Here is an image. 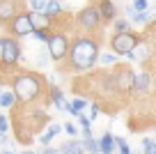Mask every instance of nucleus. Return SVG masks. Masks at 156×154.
Wrapping results in <instances>:
<instances>
[{"mask_svg": "<svg viewBox=\"0 0 156 154\" xmlns=\"http://www.w3.org/2000/svg\"><path fill=\"white\" fill-rule=\"evenodd\" d=\"M69 58H71V67L78 72L92 69L94 62L99 60V46L94 39L90 37H80L73 44H69Z\"/></svg>", "mask_w": 156, "mask_h": 154, "instance_id": "f257e3e1", "label": "nucleus"}, {"mask_svg": "<svg viewBox=\"0 0 156 154\" xmlns=\"http://www.w3.org/2000/svg\"><path fill=\"white\" fill-rule=\"evenodd\" d=\"M39 90H41V81L34 74H21V76L14 78V97L16 101H32L37 99Z\"/></svg>", "mask_w": 156, "mask_h": 154, "instance_id": "f03ea898", "label": "nucleus"}, {"mask_svg": "<svg viewBox=\"0 0 156 154\" xmlns=\"http://www.w3.org/2000/svg\"><path fill=\"white\" fill-rule=\"evenodd\" d=\"M0 60H2V64H7V67H14L21 60V44H19L16 37L2 39V44H0Z\"/></svg>", "mask_w": 156, "mask_h": 154, "instance_id": "7ed1b4c3", "label": "nucleus"}, {"mask_svg": "<svg viewBox=\"0 0 156 154\" xmlns=\"http://www.w3.org/2000/svg\"><path fill=\"white\" fill-rule=\"evenodd\" d=\"M138 42H140L138 35H133V32H119V35L112 37L110 46H112V51H115V55H129V53H131V48L136 46Z\"/></svg>", "mask_w": 156, "mask_h": 154, "instance_id": "20e7f679", "label": "nucleus"}, {"mask_svg": "<svg viewBox=\"0 0 156 154\" xmlns=\"http://www.w3.org/2000/svg\"><path fill=\"white\" fill-rule=\"evenodd\" d=\"M46 46H48V55H51V60H62V58H67V53H69V39L64 37V35H51L48 37V42H46Z\"/></svg>", "mask_w": 156, "mask_h": 154, "instance_id": "39448f33", "label": "nucleus"}, {"mask_svg": "<svg viewBox=\"0 0 156 154\" xmlns=\"http://www.w3.org/2000/svg\"><path fill=\"white\" fill-rule=\"evenodd\" d=\"M9 23H12L9 30H12L14 37H25V35L32 32V23H30V16L28 14H16Z\"/></svg>", "mask_w": 156, "mask_h": 154, "instance_id": "423d86ee", "label": "nucleus"}, {"mask_svg": "<svg viewBox=\"0 0 156 154\" xmlns=\"http://www.w3.org/2000/svg\"><path fill=\"white\" fill-rule=\"evenodd\" d=\"M78 23L83 25V28L94 30L99 23H101V16H99L97 7H85V9H80L78 12Z\"/></svg>", "mask_w": 156, "mask_h": 154, "instance_id": "0eeeda50", "label": "nucleus"}, {"mask_svg": "<svg viewBox=\"0 0 156 154\" xmlns=\"http://www.w3.org/2000/svg\"><path fill=\"white\" fill-rule=\"evenodd\" d=\"M16 14H19V7L14 0H0V21L2 23H9Z\"/></svg>", "mask_w": 156, "mask_h": 154, "instance_id": "6e6552de", "label": "nucleus"}, {"mask_svg": "<svg viewBox=\"0 0 156 154\" xmlns=\"http://www.w3.org/2000/svg\"><path fill=\"white\" fill-rule=\"evenodd\" d=\"M30 23L32 30H48L51 28V16H46L44 12H30Z\"/></svg>", "mask_w": 156, "mask_h": 154, "instance_id": "1a4fd4ad", "label": "nucleus"}, {"mask_svg": "<svg viewBox=\"0 0 156 154\" xmlns=\"http://www.w3.org/2000/svg\"><path fill=\"white\" fill-rule=\"evenodd\" d=\"M99 16H101V19L103 21H112V19H115V14H117V7L115 5H112V0H99Z\"/></svg>", "mask_w": 156, "mask_h": 154, "instance_id": "9d476101", "label": "nucleus"}, {"mask_svg": "<svg viewBox=\"0 0 156 154\" xmlns=\"http://www.w3.org/2000/svg\"><path fill=\"white\" fill-rule=\"evenodd\" d=\"M129 58H131L133 62H145V60L149 58V46H147L145 42H138L136 46L131 48V53H129Z\"/></svg>", "mask_w": 156, "mask_h": 154, "instance_id": "9b49d317", "label": "nucleus"}, {"mask_svg": "<svg viewBox=\"0 0 156 154\" xmlns=\"http://www.w3.org/2000/svg\"><path fill=\"white\" fill-rule=\"evenodd\" d=\"M58 152L60 154H85V149H83V143H80V140H67Z\"/></svg>", "mask_w": 156, "mask_h": 154, "instance_id": "f8f14e48", "label": "nucleus"}, {"mask_svg": "<svg viewBox=\"0 0 156 154\" xmlns=\"http://www.w3.org/2000/svg\"><path fill=\"white\" fill-rule=\"evenodd\" d=\"M99 152L101 154H115V136L103 134V138L99 140Z\"/></svg>", "mask_w": 156, "mask_h": 154, "instance_id": "ddd939ff", "label": "nucleus"}, {"mask_svg": "<svg viewBox=\"0 0 156 154\" xmlns=\"http://www.w3.org/2000/svg\"><path fill=\"white\" fill-rule=\"evenodd\" d=\"M147 87H149V76H147V74L133 76V90L136 92H147Z\"/></svg>", "mask_w": 156, "mask_h": 154, "instance_id": "4468645a", "label": "nucleus"}, {"mask_svg": "<svg viewBox=\"0 0 156 154\" xmlns=\"http://www.w3.org/2000/svg\"><path fill=\"white\" fill-rule=\"evenodd\" d=\"M44 14L46 16H58L62 14V5H60V0H46V7H44Z\"/></svg>", "mask_w": 156, "mask_h": 154, "instance_id": "2eb2a0df", "label": "nucleus"}, {"mask_svg": "<svg viewBox=\"0 0 156 154\" xmlns=\"http://www.w3.org/2000/svg\"><path fill=\"white\" fill-rule=\"evenodd\" d=\"M14 101H16L14 92H0V106H2V108H12V106H14Z\"/></svg>", "mask_w": 156, "mask_h": 154, "instance_id": "dca6fc26", "label": "nucleus"}, {"mask_svg": "<svg viewBox=\"0 0 156 154\" xmlns=\"http://www.w3.org/2000/svg\"><path fill=\"white\" fill-rule=\"evenodd\" d=\"M83 149H85L87 154H99V143L92 138V136H90V138L83 140Z\"/></svg>", "mask_w": 156, "mask_h": 154, "instance_id": "f3484780", "label": "nucleus"}, {"mask_svg": "<svg viewBox=\"0 0 156 154\" xmlns=\"http://www.w3.org/2000/svg\"><path fill=\"white\" fill-rule=\"evenodd\" d=\"M142 154H156V140H151V138L142 140Z\"/></svg>", "mask_w": 156, "mask_h": 154, "instance_id": "a211bd4d", "label": "nucleus"}, {"mask_svg": "<svg viewBox=\"0 0 156 154\" xmlns=\"http://www.w3.org/2000/svg\"><path fill=\"white\" fill-rule=\"evenodd\" d=\"M115 147L119 154H131V147H129V143L124 138H115Z\"/></svg>", "mask_w": 156, "mask_h": 154, "instance_id": "6ab92c4d", "label": "nucleus"}, {"mask_svg": "<svg viewBox=\"0 0 156 154\" xmlns=\"http://www.w3.org/2000/svg\"><path fill=\"white\" fill-rule=\"evenodd\" d=\"M119 32H131V23L129 21H115V35H119Z\"/></svg>", "mask_w": 156, "mask_h": 154, "instance_id": "aec40b11", "label": "nucleus"}, {"mask_svg": "<svg viewBox=\"0 0 156 154\" xmlns=\"http://www.w3.org/2000/svg\"><path fill=\"white\" fill-rule=\"evenodd\" d=\"M28 7H30V12H44L46 0H28Z\"/></svg>", "mask_w": 156, "mask_h": 154, "instance_id": "412c9836", "label": "nucleus"}, {"mask_svg": "<svg viewBox=\"0 0 156 154\" xmlns=\"http://www.w3.org/2000/svg\"><path fill=\"white\" fill-rule=\"evenodd\" d=\"M85 106H87V101H85V99H76L71 104V113H73V115H78V113L85 111Z\"/></svg>", "mask_w": 156, "mask_h": 154, "instance_id": "4be33fe9", "label": "nucleus"}, {"mask_svg": "<svg viewBox=\"0 0 156 154\" xmlns=\"http://www.w3.org/2000/svg\"><path fill=\"white\" fill-rule=\"evenodd\" d=\"M53 104L58 108H64V94H62V90H58V87L53 90Z\"/></svg>", "mask_w": 156, "mask_h": 154, "instance_id": "5701e85b", "label": "nucleus"}, {"mask_svg": "<svg viewBox=\"0 0 156 154\" xmlns=\"http://www.w3.org/2000/svg\"><path fill=\"white\" fill-rule=\"evenodd\" d=\"M30 35H32L34 39H39V42H48V37H51L48 30H32Z\"/></svg>", "mask_w": 156, "mask_h": 154, "instance_id": "b1692460", "label": "nucleus"}, {"mask_svg": "<svg viewBox=\"0 0 156 154\" xmlns=\"http://www.w3.org/2000/svg\"><path fill=\"white\" fill-rule=\"evenodd\" d=\"M133 9H136V12H147V9H149V2H147V0H133Z\"/></svg>", "mask_w": 156, "mask_h": 154, "instance_id": "393cba45", "label": "nucleus"}, {"mask_svg": "<svg viewBox=\"0 0 156 154\" xmlns=\"http://www.w3.org/2000/svg\"><path fill=\"white\" fill-rule=\"evenodd\" d=\"M115 60H117L115 53H103V55H101V62H103V64H112Z\"/></svg>", "mask_w": 156, "mask_h": 154, "instance_id": "a878e982", "label": "nucleus"}, {"mask_svg": "<svg viewBox=\"0 0 156 154\" xmlns=\"http://www.w3.org/2000/svg\"><path fill=\"white\" fill-rule=\"evenodd\" d=\"M7 129H9V120H7V115H0V131L7 134Z\"/></svg>", "mask_w": 156, "mask_h": 154, "instance_id": "bb28decb", "label": "nucleus"}, {"mask_svg": "<svg viewBox=\"0 0 156 154\" xmlns=\"http://www.w3.org/2000/svg\"><path fill=\"white\" fill-rule=\"evenodd\" d=\"M60 131H62V127H60V124H51L46 134H48V136H53V138H55V134H60Z\"/></svg>", "mask_w": 156, "mask_h": 154, "instance_id": "cd10ccee", "label": "nucleus"}, {"mask_svg": "<svg viewBox=\"0 0 156 154\" xmlns=\"http://www.w3.org/2000/svg\"><path fill=\"white\" fill-rule=\"evenodd\" d=\"M39 140H41V143H44V145H46V147H48V143H51V140H53V136H48V134H44V136H41V138H39Z\"/></svg>", "mask_w": 156, "mask_h": 154, "instance_id": "c85d7f7f", "label": "nucleus"}, {"mask_svg": "<svg viewBox=\"0 0 156 154\" xmlns=\"http://www.w3.org/2000/svg\"><path fill=\"white\" fill-rule=\"evenodd\" d=\"M64 131L71 134V136H76V127H73V124H67V127H64Z\"/></svg>", "mask_w": 156, "mask_h": 154, "instance_id": "c756f323", "label": "nucleus"}, {"mask_svg": "<svg viewBox=\"0 0 156 154\" xmlns=\"http://www.w3.org/2000/svg\"><path fill=\"white\" fill-rule=\"evenodd\" d=\"M46 60H48V58H46V53H41V55H39V64H41V67L46 64Z\"/></svg>", "mask_w": 156, "mask_h": 154, "instance_id": "7c9ffc66", "label": "nucleus"}, {"mask_svg": "<svg viewBox=\"0 0 156 154\" xmlns=\"http://www.w3.org/2000/svg\"><path fill=\"white\" fill-rule=\"evenodd\" d=\"M7 143V134H2V131H0V145H5Z\"/></svg>", "mask_w": 156, "mask_h": 154, "instance_id": "2f4dec72", "label": "nucleus"}, {"mask_svg": "<svg viewBox=\"0 0 156 154\" xmlns=\"http://www.w3.org/2000/svg\"><path fill=\"white\" fill-rule=\"evenodd\" d=\"M97 115H99V108H97V106H92V117H90V120H94Z\"/></svg>", "mask_w": 156, "mask_h": 154, "instance_id": "473e14b6", "label": "nucleus"}, {"mask_svg": "<svg viewBox=\"0 0 156 154\" xmlns=\"http://www.w3.org/2000/svg\"><path fill=\"white\" fill-rule=\"evenodd\" d=\"M41 154H58V149H51V147H46V149H44Z\"/></svg>", "mask_w": 156, "mask_h": 154, "instance_id": "72a5a7b5", "label": "nucleus"}, {"mask_svg": "<svg viewBox=\"0 0 156 154\" xmlns=\"http://www.w3.org/2000/svg\"><path fill=\"white\" fill-rule=\"evenodd\" d=\"M0 154H14V152H9V149H2V152H0Z\"/></svg>", "mask_w": 156, "mask_h": 154, "instance_id": "f704fd0d", "label": "nucleus"}, {"mask_svg": "<svg viewBox=\"0 0 156 154\" xmlns=\"http://www.w3.org/2000/svg\"><path fill=\"white\" fill-rule=\"evenodd\" d=\"M21 154H34V152H32V149H25V152H21Z\"/></svg>", "mask_w": 156, "mask_h": 154, "instance_id": "c9c22d12", "label": "nucleus"}, {"mask_svg": "<svg viewBox=\"0 0 156 154\" xmlns=\"http://www.w3.org/2000/svg\"><path fill=\"white\" fill-rule=\"evenodd\" d=\"M131 154H140V152H131Z\"/></svg>", "mask_w": 156, "mask_h": 154, "instance_id": "e433bc0d", "label": "nucleus"}, {"mask_svg": "<svg viewBox=\"0 0 156 154\" xmlns=\"http://www.w3.org/2000/svg\"><path fill=\"white\" fill-rule=\"evenodd\" d=\"M0 44H2V39H0Z\"/></svg>", "mask_w": 156, "mask_h": 154, "instance_id": "4c0bfd02", "label": "nucleus"}, {"mask_svg": "<svg viewBox=\"0 0 156 154\" xmlns=\"http://www.w3.org/2000/svg\"><path fill=\"white\" fill-rule=\"evenodd\" d=\"M0 92H2V90H0Z\"/></svg>", "mask_w": 156, "mask_h": 154, "instance_id": "58836bf2", "label": "nucleus"}, {"mask_svg": "<svg viewBox=\"0 0 156 154\" xmlns=\"http://www.w3.org/2000/svg\"><path fill=\"white\" fill-rule=\"evenodd\" d=\"M58 154H60V152H58Z\"/></svg>", "mask_w": 156, "mask_h": 154, "instance_id": "ea45409f", "label": "nucleus"}]
</instances>
